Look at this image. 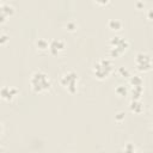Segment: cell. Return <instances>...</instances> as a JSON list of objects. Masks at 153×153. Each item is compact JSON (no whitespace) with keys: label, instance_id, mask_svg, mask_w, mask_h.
Listing matches in <instances>:
<instances>
[{"label":"cell","instance_id":"obj_9","mask_svg":"<svg viewBox=\"0 0 153 153\" xmlns=\"http://www.w3.org/2000/svg\"><path fill=\"white\" fill-rule=\"evenodd\" d=\"M143 106H142V103L139 100V99H131L130 102V110L135 114H140L142 111Z\"/></svg>","mask_w":153,"mask_h":153},{"label":"cell","instance_id":"obj_6","mask_svg":"<svg viewBox=\"0 0 153 153\" xmlns=\"http://www.w3.org/2000/svg\"><path fill=\"white\" fill-rule=\"evenodd\" d=\"M18 93V90L17 88H13V87H10V86H4L0 88V97L5 100H11L13 99Z\"/></svg>","mask_w":153,"mask_h":153},{"label":"cell","instance_id":"obj_15","mask_svg":"<svg viewBox=\"0 0 153 153\" xmlns=\"http://www.w3.org/2000/svg\"><path fill=\"white\" fill-rule=\"evenodd\" d=\"M123 151H124V153H135V147H134V145H133V143L128 142V143L124 146Z\"/></svg>","mask_w":153,"mask_h":153},{"label":"cell","instance_id":"obj_11","mask_svg":"<svg viewBox=\"0 0 153 153\" xmlns=\"http://www.w3.org/2000/svg\"><path fill=\"white\" fill-rule=\"evenodd\" d=\"M36 47L39 49V50H45V49H49V43L47 39L44 38H38L36 41Z\"/></svg>","mask_w":153,"mask_h":153},{"label":"cell","instance_id":"obj_16","mask_svg":"<svg viewBox=\"0 0 153 153\" xmlns=\"http://www.w3.org/2000/svg\"><path fill=\"white\" fill-rule=\"evenodd\" d=\"M66 27H67L69 31H74V30L76 29V24H75V22H73V20H69V22L67 23Z\"/></svg>","mask_w":153,"mask_h":153},{"label":"cell","instance_id":"obj_7","mask_svg":"<svg viewBox=\"0 0 153 153\" xmlns=\"http://www.w3.org/2000/svg\"><path fill=\"white\" fill-rule=\"evenodd\" d=\"M66 48V43L62 41V39H53L50 43H49V50L51 54L56 55L57 53L62 51L63 49Z\"/></svg>","mask_w":153,"mask_h":153},{"label":"cell","instance_id":"obj_13","mask_svg":"<svg viewBox=\"0 0 153 153\" xmlns=\"http://www.w3.org/2000/svg\"><path fill=\"white\" fill-rule=\"evenodd\" d=\"M142 93V86H136L131 88V94H133V99H140Z\"/></svg>","mask_w":153,"mask_h":153},{"label":"cell","instance_id":"obj_18","mask_svg":"<svg viewBox=\"0 0 153 153\" xmlns=\"http://www.w3.org/2000/svg\"><path fill=\"white\" fill-rule=\"evenodd\" d=\"M124 115H126V114L121 111V112H118V114L115 116V120H116V121H122V120L124 118Z\"/></svg>","mask_w":153,"mask_h":153},{"label":"cell","instance_id":"obj_5","mask_svg":"<svg viewBox=\"0 0 153 153\" xmlns=\"http://www.w3.org/2000/svg\"><path fill=\"white\" fill-rule=\"evenodd\" d=\"M135 65L137 67L139 71H142V72H147L152 68V60H151V56L149 54L147 53H139L136 55V59H135Z\"/></svg>","mask_w":153,"mask_h":153},{"label":"cell","instance_id":"obj_2","mask_svg":"<svg viewBox=\"0 0 153 153\" xmlns=\"http://www.w3.org/2000/svg\"><path fill=\"white\" fill-rule=\"evenodd\" d=\"M112 72V62L109 59H100L93 67V73L98 79H105Z\"/></svg>","mask_w":153,"mask_h":153},{"label":"cell","instance_id":"obj_20","mask_svg":"<svg viewBox=\"0 0 153 153\" xmlns=\"http://www.w3.org/2000/svg\"><path fill=\"white\" fill-rule=\"evenodd\" d=\"M1 131H2V124L0 123V134H1Z\"/></svg>","mask_w":153,"mask_h":153},{"label":"cell","instance_id":"obj_12","mask_svg":"<svg viewBox=\"0 0 153 153\" xmlns=\"http://www.w3.org/2000/svg\"><path fill=\"white\" fill-rule=\"evenodd\" d=\"M130 85L133 86V87H136V86H142V79H141V76H139V75H133V76H130Z\"/></svg>","mask_w":153,"mask_h":153},{"label":"cell","instance_id":"obj_21","mask_svg":"<svg viewBox=\"0 0 153 153\" xmlns=\"http://www.w3.org/2000/svg\"><path fill=\"white\" fill-rule=\"evenodd\" d=\"M135 153H140V152H135Z\"/></svg>","mask_w":153,"mask_h":153},{"label":"cell","instance_id":"obj_14","mask_svg":"<svg viewBox=\"0 0 153 153\" xmlns=\"http://www.w3.org/2000/svg\"><path fill=\"white\" fill-rule=\"evenodd\" d=\"M115 91H116V93H117L118 96H126V94L128 93V88H127L126 86H123V85H118Z\"/></svg>","mask_w":153,"mask_h":153},{"label":"cell","instance_id":"obj_1","mask_svg":"<svg viewBox=\"0 0 153 153\" xmlns=\"http://www.w3.org/2000/svg\"><path fill=\"white\" fill-rule=\"evenodd\" d=\"M30 85L35 92H44L50 88L51 82H50L47 73H44L42 71H36L32 73L31 78H30Z\"/></svg>","mask_w":153,"mask_h":153},{"label":"cell","instance_id":"obj_10","mask_svg":"<svg viewBox=\"0 0 153 153\" xmlns=\"http://www.w3.org/2000/svg\"><path fill=\"white\" fill-rule=\"evenodd\" d=\"M108 25H109V27L111 30H115V31L122 29V26H123V24H122V22L120 19H110L109 23H108Z\"/></svg>","mask_w":153,"mask_h":153},{"label":"cell","instance_id":"obj_3","mask_svg":"<svg viewBox=\"0 0 153 153\" xmlns=\"http://www.w3.org/2000/svg\"><path fill=\"white\" fill-rule=\"evenodd\" d=\"M128 45H129V43H128L127 39L122 38L120 36H115L110 39V50H109V53L112 57H117L128 48Z\"/></svg>","mask_w":153,"mask_h":153},{"label":"cell","instance_id":"obj_19","mask_svg":"<svg viewBox=\"0 0 153 153\" xmlns=\"http://www.w3.org/2000/svg\"><path fill=\"white\" fill-rule=\"evenodd\" d=\"M118 72H120L121 74H124L126 76H128V75H129L128 69H126V68H123V67H120V68H118Z\"/></svg>","mask_w":153,"mask_h":153},{"label":"cell","instance_id":"obj_8","mask_svg":"<svg viewBox=\"0 0 153 153\" xmlns=\"http://www.w3.org/2000/svg\"><path fill=\"white\" fill-rule=\"evenodd\" d=\"M13 12H14V10L11 5L0 2V23H4L7 18V16H11Z\"/></svg>","mask_w":153,"mask_h":153},{"label":"cell","instance_id":"obj_4","mask_svg":"<svg viewBox=\"0 0 153 153\" xmlns=\"http://www.w3.org/2000/svg\"><path fill=\"white\" fill-rule=\"evenodd\" d=\"M61 84L65 88H67L71 93H75L76 92V82H78V74L74 71H69L66 72L62 76H61Z\"/></svg>","mask_w":153,"mask_h":153},{"label":"cell","instance_id":"obj_17","mask_svg":"<svg viewBox=\"0 0 153 153\" xmlns=\"http://www.w3.org/2000/svg\"><path fill=\"white\" fill-rule=\"evenodd\" d=\"M8 38H10V36H8L7 33L1 32V33H0V44H5V43L8 41Z\"/></svg>","mask_w":153,"mask_h":153}]
</instances>
